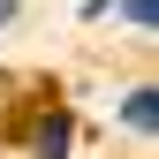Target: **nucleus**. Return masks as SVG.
<instances>
[{"label":"nucleus","mask_w":159,"mask_h":159,"mask_svg":"<svg viewBox=\"0 0 159 159\" xmlns=\"http://www.w3.org/2000/svg\"><path fill=\"white\" fill-rule=\"evenodd\" d=\"M61 152H68V114H46L30 129V159H61Z\"/></svg>","instance_id":"nucleus-1"},{"label":"nucleus","mask_w":159,"mask_h":159,"mask_svg":"<svg viewBox=\"0 0 159 159\" xmlns=\"http://www.w3.org/2000/svg\"><path fill=\"white\" fill-rule=\"evenodd\" d=\"M121 121H129L136 136H152V129H159V91H129V106H121Z\"/></svg>","instance_id":"nucleus-2"},{"label":"nucleus","mask_w":159,"mask_h":159,"mask_svg":"<svg viewBox=\"0 0 159 159\" xmlns=\"http://www.w3.org/2000/svg\"><path fill=\"white\" fill-rule=\"evenodd\" d=\"M121 15H129L136 30H152V0H121Z\"/></svg>","instance_id":"nucleus-3"},{"label":"nucleus","mask_w":159,"mask_h":159,"mask_svg":"<svg viewBox=\"0 0 159 159\" xmlns=\"http://www.w3.org/2000/svg\"><path fill=\"white\" fill-rule=\"evenodd\" d=\"M0 23H8V0H0Z\"/></svg>","instance_id":"nucleus-4"}]
</instances>
